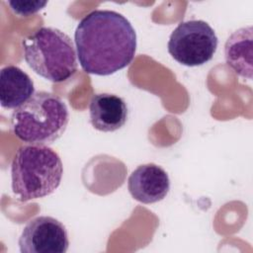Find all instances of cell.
Masks as SVG:
<instances>
[{
  "label": "cell",
  "mask_w": 253,
  "mask_h": 253,
  "mask_svg": "<svg viewBox=\"0 0 253 253\" xmlns=\"http://www.w3.org/2000/svg\"><path fill=\"white\" fill-rule=\"evenodd\" d=\"M74 41L82 69L100 76L126 67L136 50V34L130 22L113 10H94L78 23Z\"/></svg>",
  "instance_id": "1"
},
{
  "label": "cell",
  "mask_w": 253,
  "mask_h": 253,
  "mask_svg": "<svg viewBox=\"0 0 253 253\" xmlns=\"http://www.w3.org/2000/svg\"><path fill=\"white\" fill-rule=\"evenodd\" d=\"M62 175V161L52 148L44 144L23 145L11 164L12 191L21 202L43 198L59 187Z\"/></svg>",
  "instance_id": "2"
},
{
  "label": "cell",
  "mask_w": 253,
  "mask_h": 253,
  "mask_svg": "<svg viewBox=\"0 0 253 253\" xmlns=\"http://www.w3.org/2000/svg\"><path fill=\"white\" fill-rule=\"evenodd\" d=\"M69 123L64 101L55 94L38 91L11 115L13 133L29 144H50L60 138Z\"/></svg>",
  "instance_id": "3"
},
{
  "label": "cell",
  "mask_w": 253,
  "mask_h": 253,
  "mask_svg": "<svg viewBox=\"0 0 253 253\" xmlns=\"http://www.w3.org/2000/svg\"><path fill=\"white\" fill-rule=\"evenodd\" d=\"M22 43L28 65L46 80L63 82L77 71L74 43L58 29L42 27L27 37Z\"/></svg>",
  "instance_id": "4"
},
{
  "label": "cell",
  "mask_w": 253,
  "mask_h": 253,
  "mask_svg": "<svg viewBox=\"0 0 253 253\" xmlns=\"http://www.w3.org/2000/svg\"><path fill=\"white\" fill-rule=\"evenodd\" d=\"M217 37L203 20L181 22L170 35L167 47L170 55L186 66H200L209 62L216 51Z\"/></svg>",
  "instance_id": "5"
},
{
  "label": "cell",
  "mask_w": 253,
  "mask_h": 253,
  "mask_svg": "<svg viewBox=\"0 0 253 253\" xmlns=\"http://www.w3.org/2000/svg\"><path fill=\"white\" fill-rule=\"evenodd\" d=\"M68 246L66 227L61 221L48 215L31 219L19 238L22 253H65Z\"/></svg>",
  "instance_id": "6"
},
{
  "label": "cell",
  "mask_w": 253,
  "mask_h": 253,
  "mask_svg": "<svg viewBox=\"0 0 253 253\" xmlns=\"http://www.w3.org/2000/svg\"><path fill=\"white\" fill-rule=\"evenodd\" d=\"M127 189L131 197L142 204L162 201L170 191L167 172L154 163L139 165L128 177Z\"/></svg>",
  "instance_id": "7"
},
{
  "label": "cell",
  "mask_w": 253,
  "mask_h": 253,
  "mask_svg": "<svg viewBox=\"0 0 253 253\" xmlns=\"http://www.w3.org/2000/svg\"><path fill=\"white\" fill-rule=\"evenodd\" d=\"M89 113L93 127L103 132L120 129L125 126L128 117L126 101L122 97L110 93L93 95L90 101Z\"/></svg>",
  "instance_id": "8"
},
{
  "label": "cell",
  "mask_w": 253,
  "mask_h": 253,
  "mask_svg": "<svg viewBox=\"0 0 253 253\" xmlns=\"http://www.w3.org/2000/svg\"><path fill=\"white\" fill-rule=\"evenodd\" d=\"M35 93L34 82L20 67L4 66L0 70V103L4 109H17Z\"/></svg>",
  "instance_id": "9"
},
{
  "label": "cell",
  "mask_w": 253,
  "mask_h": 253,
  "mask_svg": "<svg viewBox=\"0 0 253 253\" xmlns=\"http://www.w3.org/2000/svg\"><path fill=\"white\" fill-rule=\"evenodd\" d=\"M252 26L233 32L225 42L224 57L227 65L240 77L252 79Z\"/></svg>",
  "instance_id": "10"
},
{
  "label": "cell",
  "mask_w": 253,
  "mask_h": 253,
  "mask_svg": "<svg viewBox=\"0 0 253 253\" xmlns=\"http://www.w3.org/2000/svg\"><path fill=\"white\" fill-rule=\"evenodd\" d=\"M7 3L10 6L11 10L16 15H19L22 17H28L42 10L47 4V1L13 0V1H8Z\"/></svg>",
  "instance_id": "11"
}]
</instances>
